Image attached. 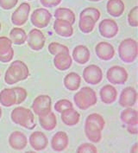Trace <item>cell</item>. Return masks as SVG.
<instances>
[{
	"mask_svg": "<svg viewBox=\"0 0 138 153\" xmlns=\"http://www.w3.org/2000/svg\"><path fill=\"white\" fill-rule=\"evenodd\" d=\"M91 16L96 23L99 20L100 16H101V13L99 11V10H97L96 8H93V7H88V8L84 9L80 12V16Z\"/></svg>",
	"mask_w": 138,
	"mask_h": 153,
	"instance_id": "obj_33",
	"label": "cell"
},
{
	"mask_svg": "<svg viewBox=\"0 0 138 153\" xmlns=\"http://www.w3.org/2000/svg\"><path fill=\"white\" fill-rule=\"evenodd\" d=\"M77 152L78 153H83V152H92L95 153L97 152V147L95 145H93L92 144L90 143H84L81 144L78 147L77 149Z\"/></svg>",
	"mask_w": 138,
	"mask_h": 153,
	"instance_id": "obj_37",
	"label": "cell"
},
{
	"mask_svg": "<svg viewBox=\"0 0 138 153\" xmlns=\"http://www.w3.org/2000/svg\"><path fill=\"white\" fill-rule=\"evenodd\" d=\"M117 95H118V93H117V88L110 84L105 85L104 87H102V88L99 91L100 99H101L102 102L106 105L113 104L117 99Z\"/></svg>",
	"mask_w": 138,
	"mask_h": 153,
	"instance_id": "obj_19",
	"label": "cell"
},
{
	"mask_svg": "<svg viewBox=\"0 0 138 153\" xmlns=\"http://www.w3.org/2000/svg\"><path fill=\"white\" fill-rule=\"evenodd\" d=\"M30 76L28 66L24 62L16 60L11 62L5 72L4 81L9 85H13L17 82L24 81Z\"/></svg>",
	"mask_w": 138,
	"mask_h": 153,
	"instance_id": "obj_2",
	"label": "cell"
},
{
	"mask_svg": "<svg viewBox=\"0 0 138 153\" xmlns=\"http://www.w3.org/2000/svg\"><path fill=\"white\" fill-rule=\"evenodd\" d=\"M118 56L123 62H134L138 56L137 42L132 38L123 40L118 46Z\"/></svg>",
	"mask_w": 138,
	"mask_h": 153,
	"instance_id": "obj_5",
	"label": "cell"
},
{
	"mask_svg": "<svg viewBox=\"0 0 138 153\" xmlns=\"http://www.w3.org/2000/svg\"><path fill=\"white\" fill-rule=\"evenodd\" d=\"M13 89H14L16 95V105L22 104L28 96L27 91L24 88H20V87H15V88H13Z\"/></svg>",
	"mask_w": 138,
	"mask_h": 153,
	"instance_id": "obj_36",
	"label": "cell"
},
{
	"mask_svg": "<svg viewBox=\"0 0 138 153\" xmlns=\"http://www.w3.org/2000/svg\"><path fill=\"white\" fill-rule=\"evenodd\" d=\"M97 56L102 61H111L115 56V48L107 42H100L95 47Z\"/></svg>",
	"mask_w": 138,
	"mask_h": 153,
	"instance_id": "obj_16",
	"label": "cell"
},
{
	"mask_svg": "<svg viewBox=\"0 0 138 153\" xmlns=\"http://www.w3.org/2000/svg\"><path fill=\"white\" fill-rule=\"evenodd\" d=\"M106 78L110 83L113 85H123L128 81L129 74L121 66H112L107 70Z\"/></svg>",
	"mask_w": 138,
	"mask_h": 153,
	"instance_id": "obj_6",
	"label": "cell"
},
{
	"mask_svg": "<svg viewBox=\"0 0 138 153\" xmlns=\"http://www.w3.org/2000/svg\"><path fill=\"white\" fill-rule=\"evenodd\" d=\"M83 79L90 85H97L103 80V71L97 65H89L83 71Z\"/></svg>",
	"mask_w": 138,
	"mask_h": 153,
	"instance_id": "obj_9",
	"label": "cell"
},
{
	"mask_svg": "<svg viewBox=\"0 0 138 153\" xmlns=\"http://www.w3.org/2000/svg\"><path fill=\"white\" fill-rule=\"evenodd\" d=\"M138 7L135 6L133 9L130 10V11L128 14V23L130 26L137 28L138 26Z\"/></svg>",
	"mask_w": 138,
	"mask_h": 153,
	"instance_id": "obj_35",
	"label": "cell"
},
{
	"mask_svg": "<svg viewBox=\"0 0 138 153\" xmlns=\"http://www.w3.org/2000/svg\"><path fill=\"white\" fill-rule=\"evenodd\" d=\"M72 64L73 58L70 56V52H63L54 57V65L60 71H66L69 69Z\"/></svg>",
	"mask_w": 138,
	"mask_h": 153,
	"instance_id": "obj_21",
	"label": "cell"
},
{
	"mask_svg": "<svg viewBox=\"0 0 138 153\" xmlns=\"http://www.w3.org/2000/svg\"><path fill=\"white\" fill-rule=\"evenodd\" d=\"M69 145V138L65 131H58L51 139V147L56 152L65 151Z\"/></svg>",
	"mask_w": 138,
	"mask_h": 153,
	"instance_id": "obj_17",
	"label": "cell"
},
{
	"mask_svg": "<svg viewBox=\"0 0 138 153\" xmlns=\"http://www.w3.org/2000/svg\"><path fill=\"white\" fill-rule=\"evenodd\" d=\"M2 113H3V111H2V108L0 107V119L2 118Z\"/></svg>",
	"mask_w": 138,
	"mask_h": 153,
	"instance_id": "obj_42",
	"label": "cell"
},
{
	"mask_svg": "<svg viewBox=\"0 0 138 153\" xmlns=\"http://www.w3.org/2000/svg\"><path fill=\"white\" fill-rule=\"evenodd\" d=\"M54 30L58 36L68 38L73 35V24L62 19H55L54 23Z\"/></svg>",
	"mask_w": 138,
	"mask_h": 153,
	"instance_id": "obj_20",
	"label": "cell"
},
{
	"mask_svg": "<svg viewBox=\"0 0 138 153\" xmlns=\"http://www.w3.org/2000/svg\"><path fill=\"white\" fill-rule=\"evenodd\" d=\"M29 143L31 148L36 152H41L47 148L49 140L47 136L42 131H34L29 137Z\"/></svg>",
	"mask_w": 138,
	"mask_h": 153,
	"instance_id": "obj_15",
	"label": "cell"
},
{
	"mask_svg": "<svg viewBox=\"0 0 138 153\" xmlns=\"http://www.w3.org/2000/svg\"><path fill=\"white\" fill-rule=\"evenodd\" d=\"M72 107H73V104L70 100H68L66 99L60 100L55 104V110L57 113H60L66 109H67V108H72Z\"/></svg>",
	"mask_w": 138,
	"mask_h": 153,
	"instance_id": "obj_34",
	"label": "cell"
},
{
	"mask_svg": "<svg viewBox=\"0 0 138 153\" xmlns=\"http://www.w3.org/2000/svg\"><path fill=\"white\" fill-rule=\"evenodd\" d=\"M91 53L89 48L85 45H78L73 50V59L78 64L84 65L89 62Z\"/></svg>",
	"mask_w": 138,
	"mask_h": 153,
	"instance_id": "obj_22",
	"label": "cell"
},
{
	"mask_svg": "<svg viewBox=\"0 0 138 153\" xmlns=\"http://www.w3.org/2000/svg\"><path fill=\"white\" fill-rule=\"evenodd\" d=\"M120 119L123 124L130 125H138V113L136 109H132L131 107L125 108L120 115Z\"/></svg>",
	"mask_w": 138,
	"mask_h": 153,
	"instance_id": "obj_28",
	"label": "cell"
},
{
	"mask_svg": "<svg viewBox=\"0 0 138 153\" xmlns=\"http://www.w3.org/2000/svg\"><path fill=\"white\" fill-rule=\"evenodd\" d=\"M28 46L34 51H39L45 46L46 38L44 34L39 29L31 30L27 38Z\"/></svg>",
	"mask_w": 138,
	"mask_h": 153,
	"instance_id": "obj_12",
	"label": "cell"
},
{
	"mask_svg": "<svg viewBox=\"0 0 138 153\" xmlns=\"http://www.w3.org/2000/svg\"><path fill=\"white\" fill-rule=\"evenodd\" d=\"M49 52L53 55V56H56L58 54L63 53V52H69V48H67L66 45L61 44L59 42H51L49 45Z\"/></svg>",
	"mask_w": 138,
	"mask_h": 153,
	"instance_id": "obj_32",
	"label": "cell"
},
{
	"mask_svg": "<svg viewBox=\"0 0 138 153\" xmlns=\"http://www.w3.org/2000/svg\"><path fill=\"white\" fill-rule=\"evenodd\" d=\"M12 42L6 36H0V62L7 63L12 61L14 57V49Z\"/></svg>",
	"mask_w": 138,
	"mask_h": 153,
	"instance_id": "obj_13",
	"label": "cell"
},
{
	"mask_svg": "<svg viewBox=\"0 0 138 153\" xmlns=\"http://www.w3.org/2000/svg\"><path fill=\"white\" fill-rule=\"evenodd\" d=\"M18 0H0V7L3 10H10L17 4Z\"/></svg>",
	"mask_w": 138,
	"mask_h": 153,
	"instance_id": "obj_38",
	"label": "cell"
},
{
	"mask_svg": "<svg viewBox=\"0 0 138 153\" xmlns=\"http://www.w3.org/2000/svg\"><path fill=\"white\" fill-rule=\"evenodd\" d=\"M130 152H137L138 150H137V144H135L134 146H133V148H131V150H130Z\"/></svg>",
	"mask_w": 138,
	"mask_h": 153,
	"instance_id": "obj_41",
	"label": "cell"
},
{
	"mask_svg": "<svg viewBox=\"0 0 138 153\" xmlns=\"http://www.w3.org/2000/svg\"><path fill=\"white\" fill-rule=\"evenodd\" d=\"M28 1H31V0H28Z\"/></svg>",
	"mask_w": 138,
	"mask_h": 153,
	"instance_id": "obj_45",
	"label": "cell"
},
{
	"mask_svg": "<svg viewBox=\"0 0 138 153\" xmlns=\"http://www.w3.org/2000/svg\"><path fill=\"white\" fill-rule=\"evenodd\" d=\"M32 110L38 117L45 115L52 110V100L51 97L47 94H41L37 96L33 101Z\"/></svg>",
	"mask_w": 138,
	"mask_h": 153,
	"instance_id": "obj_7",
	"label": "cell"
},
{
	"mask_svg": "<svg viewBox=\"0 0 138 153\" xmlns=\"http://www.w3.org/2000/svg\"><path fill=\"white\" fill-rule=\"evenodd\" d=\"M9 145L13 150L22 151L28 145V138L24 133L16 131L10 133L9 137Z\"/></svg>",
	"mask_w": 138,
	"mask_h": 153,
	"instance_id": "obj_18",
	"label": "cell"
},
{
	"mask_svg": "<svg viewBox=\"0 0 138 153\" xmlns=\"http://www.w3.org/2000/svg\"><path fill=\"white\" fill-rule=\"evenodd\" d=\"M96 22L88 16H80V21H79V28L80 31L85 34H89L95 28Z\"/></svg>",
	"mask_w": 138,
	"mask_h": 153,
	"instance_id": "obj_31",
	"label": "cell"
},
{
	"mask_svg": "<svg viewBox=\"0 0 138 153\" xmlns=\"http://www.w3.org/2000/svg\"><path fill=\"white\" fill-rule=\"evenodd\" d=\"M127 131L130 132V134H137V125H130L127 126Z\"/></svg>",
	"mask_w": 138,
	"mask_h": 153,
	"instance_id": "obj_40",
	"label": "cell"
},
{
	"mask_svg": "<svg viewBox=\"0 0 138 153\" xmlns=\"http://www.w3.org/2000/svg\"><path fill=\"white\" fill-rule=\"evenodd\" d=\"M0 104L5 107L16 105V95L13 88H4L0 92Z\"/></svg>",
	"mask_w": 138,
	"mask_h": 153,
	"instance_id": "obj_25",
	"label": "cell"
},
{
	"mask_svg": "<svg viewBox=\"0 0 138 153\" xmlns=\"http://www.w3.org/2000/svg\"><path fill=\"white\" fill-rule=\"evenodd\" d=\"M52 14L46 8H39L35 10L30 16L31 24L38 29L46 28L50 23Z\"/></svg>",
	"mask_w": 138,
	"mask_h": 153,
	"instance_id": "obj_8",
	"label": "cell"
},
{
	"mask_svg": "<svg viewBox=\"0 0 138 153\" xmlns=\"http://www.w3.org/2000/svg\"><path fill=\"white\" fill-rule=\"evenodd\" d=\"M1 30H2V24L0 23V31H1Z\"/></svg>",
	"mask_w": 138,
	"mask_h": 153,
	"instance_id": "obj_44",
	"label": "cell"
},
{
	"mask_svg": "<svg viewBox=\"0 0 138 153\" xmlns=\"http://www.w3.org/2000/svg\"><path fill=\"white\" fill-rule=\"evenodd\" d=\"M106 126V120L98 113H91L85 122V134L92 143H98L102 138V131Z\"/></svg>",
	"mask_w": 138,
	"mask_h": 153,
	"instance_id": "obj_1",
	"label": "cell"
},
{
	"mask_svg": "<svg viewBox=\"0 0 138 153\" xmlns=\"http://www.w3.org/2000/svg\"><path fill=\"white\" fill-rule=\"evenodd\" d=\"M30 5L28 3H22L11 15V23L16 26H23L27 23L30 13Z\"/></svg>",
	"mask_w": 138,
	"mask_h": 153,
	"instance_id": "obj_11",
	"label": "cell"
},
{
	"mask_svg": "<svg viewBox=\"0 0 138 153\" xmlns=\"http://www.w3.org/2000/svg\"><path fill=\"white\" fill-rule=\"evenodd\" d=\"M106 10L111 16L119 17L124 12L125 5L122 0H108L106 4Z\"/></svg>",
	"mask_w": 138,
	"mask_h": 153,
	"instance_id": "obj_24",
	"label": "cell"
},
{
	"mask_svg": "<svg viewBox=\"0 0 138 153\" xmlns=\"http://www.w3.org/2000/svg\"><path fill=\"white\" fill-rule=\"evenodd\" d=\"M73 101L80 110H87L97 102V94L89 87H83L73 96Z\"/></svg>",
	"mask_w": 138,
	"mask_h": 153,
	"instance_id": "obj_4",
	"label": "cell"
},
{
	"mask_svg": "<svg viewBox=\"0 0 138 153\" xmlns=\"http://www.w3.org/2000/svg\"><path fill=\"white\" fill-rule=\"evenodd\" d=\"M90 2H99V1H101V0H88Z\"/></svg>",
	"mask_w": 138,
	"mask_h": 153,
	"instance_id": "obj_43",
	"label": "cell"
},
{
	"mask_svg": "<svg viewBox=\"0 0 138 153\" xmlns=\"http://www.w3.org/2000/svg\"><path fill=\"white\" fill-rule=\"evenodd\" d=\"M39 123L42 129L49 131H53L57 126L56 116L51 111L45 115L39 116Z\"/></svg>",
	"mask_w": 138,
	"mask_h": 153,
	"instance_id": "obj_27",
	"label": "cell"
},
{
	"mask_svg": "<svg viewBox=\"0 0 138 153\" xmlns=\"http://www.w3.org/2000/svg\"><path fill=\"white\" fill-rule=\"evenodd\" d=\"M64 86L69 91H76L80 88L81 84V77L77 73L71 72L67 74L64 78Z\"/></svg>",
	"mask_w": 138,
	"mask_h": 153,
	"instance_id": "obj_26",
	"label": "cell"
},
{
	"mask_svg": "<svg viewBox=\"0 0 138 153\" xmlns=\"http://www.w3.org/2000/svg\"><path fill=\"white\" fill-rule=\"evenodd\" d=\"M61 113V121L64 123V125L67 126H74L78 125L80 120V114L75 109H73V107L67 108Z\"/></svg>",
	"mask_w": 138,
	"mask_h": 153,
	"instance_id": "obj_23",
	"label": "cell"
},
{
	"mask_svg": "<svg viewBox=\"0 0 138 153\" xmlns=\"http://www.w3.org/2000/svg\"><path fill=\"white\" fill-rule=\"evenodd\" d=\"M0 76H1V73H0Z\"/></svg>",
	"mask_w": 138,
	"mask_h": 153,
	"instance_id": "obj_46",
	"label": "cell"
},
{
	"mask_svg": "<svg viewBox=\"0 0 138 153\" xmlns=\"http://www.w3.org/2000/svg\"><path fill=\"white\" fill-rule=\"evenodd\" d=\"M98 30L103 37L111 39V38L115 37L118 34L119 27L115 20L106 18L99 23Z\"/></svg>",
	"mask_w": 138,
	"mask_h": 153,
	"instance_id": "obj_10",
	"label": "cell"
},
{
	"mask_svg": "<svg viewBox=\"0 0 138 153\" xmlns=\"http://www.w3.org/2000/svg\"><path fill=\"white\" fill-rule=\"evenodd\" d=\"M54 16L56 19L66 20V21L69 22L71 24H74L75 21H76V16H75L74 12L72 10L65 8V7H61V8L56 9Z\"/></svg>",
	"mask_w": 138,
	"mask_h": 153,
	"instance_id": "obj_30",
	"label": "cell"
},
{
	"mask_svg": "<svg viewBox=\"0 0 138 153\" xmlns=\"http://www.w3.org/2000/svg\"><path fill=\"white\" fill-rule=\"evenodd\" d=\"M137 92L134 88L127 87L121 92L118 100V104L124 107H132L137 103Z\"/></svg>",
	"mask_w": 138,
	"mask_h": 153,
	"instance_id": "obj_14",
	"label": "cell"
},
{
	"mask_svg": "<svg viewBox=\"0 0 138 153\" xmlns=\"http://www.w3.org/2000/svg\"><path fill=\"white\" fill-rule=\"evenodd\" d=\"M28 35L22 28H13L10 32V39L13 44L23 45L27 42Z\"/></svg>",
	"mask_w": 138,
	"mask_h": 153,
	"instance_id": "obj_29",
	"label": "cell"
},
{
	"mask_svg": "<svg viewBox=\"0 0 138 153\" xmlns=\"http://www.w3.org/2000/svg\"><path fill=\"white\" fill-rule=\"evenodd\" d=\"M10 119L16 125L21 126L25 129L32 130L36 125L35 122V115L32 111L24 106H17L10 113Z\"/></svg>",
	"mask_w": 138,
	"mask_h": 153,
	"instance_id": "obj_3",
	"label": "cell"
},
{
	"mask_svg": "<svg viewBox=\"0 0 138 153\" xmlns=\"http://www.w3.org/2000/svg\"><path fill=\"white\" fill-rule=\"evenodd\" d=\"M62 0H40V3L43 7L46 8H54L58 6Z\"/></svg>",
	"mask_w": 138,
	"mask_h": 153,
	"instance_id": "obj_39",
	"label": "cell"
}]
</instances>
